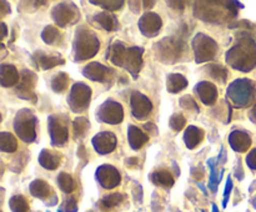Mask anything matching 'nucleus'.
<instances>
[{"label": "nucleus", "instance_id": "16", "mask_svg": "<svg viewBox=\"0 0 256 212\" xmlns=\"http://www.w3.org/2000/svg\"><path fill=\"white\" fill-rule=\"evenodd\" d=\"M112 74H114V71L110 67L105 66L100 62H90L82 69V75L89 80H92V81L109 82L112 81Z\"/></svg>", "mask_w": 256, "mask_h": 212}, {"label": "nucleus", "instance_id": "37", "mask_svg": "<svg viewBox=\"0 0 256 212\" xmlns=\"http://www.w3.org/2000/svg\"><path fill=\"white\" fill-rule=\"evenodd\" d=\"M90 126V122L86 117H76L72 122V132H74V136L80 137V136H84L85 134L88 132Z\"/></svg>", "mask_w": 256, "mask_h": 212}, {"label": "nucleus", "instance_id": "35", "mask_svg": "<svg viewBox=\"0 0 256 212\" xmlns=\"http://www.w3.org/2000/svg\"><path fill=\"white\" fill-rule=\"evenodd\" d=\"M9 206L12 212H28L29 211V204L22 195H15L10 199Z\"/></svg>", "mask_w": 256, "mask_h": 212}, {"label": "nucleus", "instance_id": "27", "mask_svg": "<svg viewBox=\"0 0 256 212\" xmlns=\"http://www.w3.org/2000/svg\"><path fill=\"white\" fill-rule=\"evenodd\" d=\"M188 80L182 74H170L166 79L168 91L172 94H178L186 89Z\"/></svg>", "mask_w": 256, "mask_h": 212}, {"label": "nucleus", "instance_id": "5", "mask_svg": "<svg viewBox=\"0 0 256 212\" xmlns=\"http://www.w3.org/2000/svg\"><path fill=\"white\" fill-rule=\"evenodd\" d=\"M184 36H168L155 44V54L158 60L165 64H174L179 61L185 51Z\"/></svg>", "mask_w": 256, "mask_h": 212}, {"label": "nucleus", "instance_id": "14", "mask_svg": "<svg viewBox=\"0 0 256 212\" xmlns=\"http://www.w3.org/2000/svg\"><path fill=\"white\" fill-rule=\"evenodd\" d=\"M130 104H132V116L138 120H142L148 117L152 110V104L149 97H146L144 94L139 91L132 92Z\"/></svg>", "mask_w": 256, "mask_h": 212}, {"label": "nucleus", "instance_id": "34", "mask_svg": "<svg viewBox=\"0 0 256 212\" xmlns=\"http://www.w3.org/2000/svg\"><path fill=\"white\" fill-rule=\"evenodd\" d=\"M58 184H59L60 190L62 192H65V194H70L75 189L74 179L69 174H66V172L59 174V176H58Z\"/></svg>", "mask_w": 256, "mask_h": 212}, {"label": "nucleus", "instance_id": "7", "mask_svg": "<svg viewBox=\"0 0 256 212\" xmlns=\"http://www.w3.org/2000/svg\"><path fill=\"white\" fill-rule=\"evenodd\" d=\"M14 130L25 142H32L36 137V117L28 109L20 110L14 120Z\"/></svg>", "mask_w": 256, "mask_h": 212}, {"label": "nucleus", "instance_id": "4", "mask_svg": "<svg viewBox=\"0 0 256 212\" xmlns=\"http://www.w3.org/2000/svg\"><path fill=\"white\" fill-rule=\"evenodd\" d=\"M100 49V41L95 32L86 27H79L75 32L74 40V60L84 61V60L94 57Z\"/></svg>", "mask_w": 256, "mask_h": 212}, {"label": "nucleus", "instance_id": "36", "mask_svg": "<svg viewBox=\"0 0 256 212\" xmlns=\"http://www.w3.org/2000/svg\"><path fill=\"white\" fill-rule=\"evenodd\" d=\"M206 71L212 79H215L216 81L224 84L228 79V70L225 67H222V65H209L206 67Z\"/></svg>", "mask_w": 256, "mask_h": 212}, {"label": "nucleus", "instance_id": "21", "mask_svg": "<svg viewBox=\"0 0 256 212\" xmlns=\"http://www.w3.org/2000/svg\"><path fill=\"white\" fill-rule=\"evenodd\" d=\"M229 144L232 149L236 152H246L252 146V137L249 134L240 130H235L230 134Z\"/></svg>", "mask_w": 256, "mask_h": 212}, {"label": "nucleus", "instance_id": "31", "mask_svg": "<svg viewBox=\"0 0 256 212\" xmlns=\"http://www.w3.org/2000/svg\"><path fill=\"white\" fill-rule=\"evenodd\" d=\"M0 149L2 152H14L18 149V142L15 136L10 132H2L0 134Z\"/></svg>", "mask_w": 256, "mask_h": 212}, {"label": "nucleus", "instance_id": "47", "mask_svg": "<svg viewBox=\"0 0 256 212\" xmlns=\"http://www.w3.org/2000/svg\"><path fill=\"white\" fill-rule=\"evenodd\" d=\"M138 162H139V160L136 159V157H130V159H126L125 160V164L128 165V166H138Z\"/></svg>", "mask_w": 256, "mask_h": 212}, {"label": "nucleus", "instance_id": "15", "mask_svg": "<svg viewBox=\"0 0 256 212\" xmlns=\"http://www.w3.org/2000/svg\"><path fill=\"white\" fill-rule=\"evenodd\" d=\"M96 180L104 189H114L122 182V176L112 165H102L96 170Z\"/></svg>", "mask_w": 256, "mask_h": 212}, {"label": "nucleus", "instance_id": "17", "mask_svg": "<svg viewBox=\"0 0 256 212\" xmlns=\"http://www.w3.org/2000/svg\"><path fill=\"white\" fill-rule=\"evenodd\" d=\"M162 17L155 12H146L139 20V29L146 37H154L162 30Z\"/></svg>", "mask_w": 256, "mask_h": 212}, {"label": "nucleus", "instance_id": "38", "mask_svg": "<svg viewBox=\"0 0 256 212\" xmlns=\"http://www.w3.org/2000/svg\"><path fill=\"white\" fill-rule=\"evenodd\" d=\"M122 200H124V196L122 194H112L105 196L104 199L100 201V205L104 210H110L112 207L118 206L119 204H122Z\"/></svg>", "mask_w": 256, "mask_h": 212}, {"label": "nucleus", "instance_id": "2", "mask_svg": "<svg viewBox=\"0 0 256 212\" xmlns=\"http://www.w3.org/2000/svg\"><path fill=\"white\" fill-rule=\"evenodd\" d=\"M228 65L235 70L249 72L256 66V42L249 35H242L226 52Z\"/></svg>", "mask_w": 256, "mask_h": 212}, {"label": "nucleus", "instance_id": "20", "mask_svg": "<svg viewBox=\"0 0 256 212\" xmlns=\"http://www.w3.org/2000/svg\"><path fill=\"white\" fill-rule=\"evenodd\" d=\"M195 92L198 94L199 99L202 100V104L208 105H214L218 99V89L214 84L209 81H202L196 85L195 87Z\"/></svg>", "mask_w": 256, "mask_h": 212}, {"label": "nucleus", "instance_id": "23", "mask_svg": "<svg viewBox=\"0 0 256 212\" xmlns=\"http://www.w3.org/2000/svg\"><path fill=\"white\" fill-rule=\"evenodd\" d=\"M62 162V154L52 150L44 149L39 155V164L46 170H56Z\"/></svg>", "mask_w": 256, "mask_h": 212}, {"label": "nucleus", "instance_id": "1", "mask_svg": "<svg viewBox=\"0 0 256 212\" xmlns=\"http://www.w3.org/2000/svg\"><path fill=\"white\" fill-rule=\"evenodd\" d=\"M239 7L242 4L238 1H198L194 14L204 21L224 24L236 16Z\"/></svg>", "mask_w": 256, "mask_h": 212}, {"label": "nucleus", "instance_id": "19", "mask_svg": "<svg viewBox=\"0 0 256 212\" xmlns=\"http://www.w3.org/2000/svg\"><path fill=\"white\" fill-rule=\"evenodd\" d=\"M32 62L39 69L48 70L58 65L65 64V60L59 54H45L44 51H36L32 55Z\"/></svg>", "mask_w": 256, "mask_h": 212}, {"label": "nucleus", "instance_id": "44", "mask_svg": "<svg viewBox=\"0 0 256 212\" xmlns=\"http://www.w3.org/2000/svg\"><path fill=\"white\" fill-rule=\"evenodd\" d=\"M65 211L66 212H76L78 211V205H76V200L74 197H70L69 200H66L65 202Z\"/></svg>", "mask_w": 256, "mask_h": 212}, {"label": "nucleus", "instance_id": "22", "mask_svg": "<svg viewBox=\"0 0 256 212\" xmlns=\"http://www.w3.org/2000/svg\"><path fill=\"white\" fill-rule=\"evenodd\" d=\"M20 74L14 65L2 64L0 66V84L2 87H12L19 84Z\"/></svg>", "mask_w": 256, "mask_h": 212}, {"label": "nucleus", "instance_id": "55", "mask_svg": "<svg viewBox=\"0 0 256 212\" xmlns=\"http://www.w3.org/2000/svg\"><path fill=\"white\" fill-rule=\"evenodd\" d=\"M89 212H92V211H89Z\"/></svg>", "mask_w": 256, "mask_h": 212}, {"label": "nucleus", "instance_id": "42", "mask_svg": "<svg viewBox=\"0 0 256 212\" xmlns=\"http://www.w3.org/2000/svg\"><path fill=\"white\" fill-rule=\"evenodd\" d=\"M232 177H228L226 180V185H225V191H224V201H222V207L228 206V202H229L230 199V194H232Z\"/></svg>", "mask_w": 256, "mask_h": 212}, {"label": "nucleus", "instance_id": "53", "mask_svg": "<svg viewBox=\"0 0 256 212\" xmlns=\"http://www.w3.org/2000/svg\"><path fill=\"white\" fill-rule=\"evenodd\" d=\"M252 205H254V207L256 209V197H254V199H252Z\"/></svg>", "mask_w": 256, "mask_h": 212}, {"label": "nucleus", "instance_id": "54", "mask_svg": "<svg viewBox=\"0 0 256 212\" xmlns=\"http://www.w3.org/2000/svg\"><path fill=\"white\" fill-rule=\"evenodd\" d=\"M58 212H62V210H60V209H59V210H58Z\"/></svg>", "mask_w": 256, "mask_h": 212}, {"label": "nucleus", "instance_id": "9", "mask_svg": "<svg viewBox=\"0 0 256 212\" xmlns=\"http://www.w3.org/2000/svg\"><path fill=\"white\" fill-rule=\"evenodd\" d=\"M92 100V89L84 82H76L74 86H72L70 95L68 97V104L72 112L85 111L88 109Z\"/></svg>", "mask_w": 256, "mask_h": 212}, {"label": "nucleus", "instance_id": "43", "mask_svg": "<svg viewBox=\"0 0 256 212\" xmlns=\"http://www.w3.org/2000/svg\"><path fill=\"white\" fill-rule=\"evenodd\" d=\"M246 164L250 169L256 171V149L252 150L250 154L246 156Z\"/></svg>", "mask_w": 256, "mask_h": 212}, {"label": "nucleus", "instance_id": "26", "mask_svg": "<svg viewBox=\"0 0 256 212\" xmlns=\"http://www.w3.org/2000/svg\"><path fill=\"white\" fill-rule=\"evenodd\" d=\"M29 190L32 196L42 200H46L48 197H50V194L52 192V187L44 180H35V181H32L30 184Z\"/></svg>", "mask_w": 256, "mask_h": 212}, {"label": "nucleus", "instance_id": "3", "mask_svg": "<svg viewBox=\"0 0 256 212\" xmlns=\"http://www.w3.org/2000/svg\"><path fill=\"white\" fill-rule=\"evenodd\" d=\"M142 54L144 49L139 46L126 47L124 42L116 41L109 47L108 59L114 65L126 69L134 79L142 67Z\"/></svg>", "mask_w": 256, "mask_h": 212}, {"label": "nucleus", "instance_id": "29", "mask_svg": "<svg viewBox=\"0 0 256 212\" xmlns=\"http://www.w3.org/2000/svg\"><path fill=\"white\" fill-rule=\"evenodd\" d=\"M150 180L155 185L162 187H172L175 182L172 172L168 171V170H159V171L152 172V176H150Z\"/></svg>", "mask_w": 256, "mask_h": 212}, {"label": "nucleus", "instance_id": "56", "mask_svg": "<svg viewBox=\"0 0 256 212\" xmlns=\"http://www.w3.org/2000/svg\"><path fill=\"white\" fill-rule=\"evenodd\" d=\"M202 212H204V211H202Z\"/></svg>", "mask_w": 256, "mask_h": 212}, {"label": "nucleus", "instance_id": "25", "mask_svg": "<svg viewBox=\"0 0 256 212\" xmlns=\"http://www.w3.org/2000/svg\"><path fill=\"white\" fill-rule=\"evenodd\" d=\"M205 132L202 129L194 126V125H190L186 130H185L184 134V141L189 149H195L199 144H202V140H204Z\"/></svg>", "mask_w": 256, "mask_h": 212}, {"label": "nucleus", "instance_id": "40", "mask_svg": "<svg viewBox=\"0 0 256 212\" xmlns=\"http://www.w3.org/2000/svg\"><path fill=\"white\" fill-rule=\"evenodd\" d=\"M185 124H186V120L182 116V114H174L169 120V125L174 131H182L184 129Z\"/></svg>", "mask_w": 256, "mask_h": 212}, {"label": "nucleus", "instance_id": "11", "mask_svg": "<svg viewBox=\"0 0 256 212\" xmlns=\"http://www.w3.org/2000/svg\"><path fill=\"white\" fill-rule=\"evenodd\" d=\"M98 120L110 125H118L124 120V110L122 104L108 100L98 110Z\"/></svg>", "mask_w": 256, "mask_h": 212}, {"label": "nucleus", "instance_id": "51", "mask_svg": "<svg viewBox=\"0 0 256 212\" xmlns=\"http://www.w3.org/2000/svg\"><path fill=\"white\" fill-rule=\"evenodd\" d=\"M142 4L146 5V6H145V7H152V5L155 4V1H142Z\"/></svg>", "mask_w": 256, "mask_h": 212}, {"label": "nucleus", "instance_id": "28", "mask_svg": "<svg viewBox=\"0 0 256 212\" xmlns=\"http://www.w3.org/2000/svg\"><path fill=\"white\" fill-rule=\"evenodd\" d=\"M95 21L102 27V29L108 30V31H114L119 27V22L115 15H112L110 12H100L96 14L94 17Z\"/></svg>", "mask_w": 256, "mask_h": 212}, {"label": "nucleus", "instance_id": "24", "mask_svg": "<svg viewBox=\"0 0 256 212\" xmlns=\"http://www.w3.org/2000/svg\"><path fill=\"white\" fill-rule=\"evenodd\" d=\"M128 141H129L132 150H139L149 141V136L139 127L130 125L129 129H128Z\"/></svg>", "mask_w": 256, "mask_h": 212}, {"label": "nucleus", "instance_id": "8", "mask_svg": "<svg viewBox=\"0 0 256 212\" xmlns=\"http://www.w3.org/2000/svg\"><path fill=\"white\" fill-rule=\"evenodd\" d=\"M192 49L195 54V61L198 64L210 61L218 52V44L214 39L205 34H196L192 39Z\"/></svg>", "mask_w": 256, "mask_h": 212}, {"label": "nucleus", "instance_id": "52", "mask_svg": "<svg viewBox=\"0 0 256 212\" xmlns=\"http://www.w3.org/2000/svg\"><path fill=\"white\" fill-rule=\"evenodd\" d=\"M212 212H219V209H218V206L215 204H212Z\"/></svg>", "mask_w": 256, "mask_h": 212}, {"label": "nucleus", "instance_id": "50", "mask_svg": "<svg viewBox=\"0 0 256 212\" xmlns=\"http://www.w3.org/2000/svg\"><path fill=\"white\" fill-rule=\"evenodd\" d=\"M2 39H5V37H6V32H8V30H6V25L4 24V22H2Z\"/></svg>", "mask_w": 256, "mask_h": 212}, {"label": "nucleus", "instance_id": "6", "mask_svg": "<svg viewBox=\"0 0 256 212\" xmlns=\"http://www.w3.org/2000/svg\"><path fill=\"white\" fill-rule=\"evenodd\" d=\"M226 95L235 107L249 106L256 95L254 82L249 79H236L228 87Z\"/></svg>", "mask_w": 256, "mask_h": 212}, {"label": "nucleus", "instance_id": "10", "mask_svg": "<svg viewBox=\"0 0 256 212\" xmlns=\"http://www.w3.org/2000/svg\"><path fill=\"white\" fill-rule=\"evenodd\" d=\"M52 16L55 24L60 27H66L75 24L80 19V11L74 4L62 2L52 10Z\"/></svg>", "mask_w": 256, "mask_h": 212}, {"label": "nucleus", "instance_id": "13", "mask_svg": "<svg viewBox=\"0 0 256 212\" xmlns=\"http://www.w3.org/2000/svg\"><path fill=\"white\" fill-rule=\"evenodd\" d=\"M48 124H49V135L52 146L64 145L69 139V131H68L66 125L58 116H49Z\"/></svg>", "mask_w": 256, "mask_h": 212}, {"label": "nucleus", "instance_id": "49", "mask_svg": "<svg viewBox=\"0 0 256 212\" xmlns=\"http://www.w3.org/2000/svg\"><path fill=\"white\" fill-rule=\"evenodd\" d=\"M249 116H250V120H252V122H256V104L252 106V109L250 110Z\"/></svg>", "mask_w": 256, "mask_h": 212}, {"label": "nucleus", "instance_id": "33", "mask_svg": "<svg viewBox=\"0 0 256 212\" xmlns=\"http://www.w3.org/2000/svg\"><path fill=\"white\" fill-rule=\"evenodd\" d=\"M69 86V76L65 72H59L52 80V89L55 92H64Z\"/></svg>", "mask_w": 256, "mask_h": 212}, {"label": "nucleus", "instance_id": "30", "mask_svg": "<svg viewBox=\"0 0 256 212\" xmlns=\"http://www.w3.org/2000/svg\"><path fill=\"white\" fill-rule=\"evenodd\" d=\"M208 165L210 167V179H209V189L212 192L218 191V186H219L220 181H222V176L224 174V170H222V172H218V164L215 159H210L208 161Z\"/></svg>", "mask_w": 256, "mask_h": 212}, {"label": "nucleus", "instance_id": "39", "mask_svg": "<svg viewBox=\"0 0 256 212\" xmlns=\"http://www.w3.org/2000/svg\"><path fill=\"white\" fill-rule=\"evenodd\" d=\"M92 4L100 5L104 9L110 10V11H115V10L122 9V5H124V1L122 0H112V1H105V0H100V1H95V0H92Z\"/></svg>", "mask_w": 256, "mask_h": 212}, {"label": "nucleus", "instance_id": "32", "mask_svg": "<svg viewBox=\"0 0 256 212\" xmlns=\"http://www.w3.org/2000/svg\"><path fill=\"white\" fill-rule=\"evenodd\" d=\"M42 39L44 40L45 44L48 45H54L58 44L62 39V34H60L59 29L55 26H46L42 32Z\"/></svg>", "mask_w": 256, "mask_h": 212}, {"label": "nucleus", "instance_id": "48", "mask_svg": "<svg viewBox=\"0 0 256 212\" xmlns=\"http://www.w3.org/2000/svg\"><path fill=\"white\" fill-rule=\"evenodd\" d=\"M0 5H2V6H0V9H2V16H4V15L6 14V12H10V7L8 6V2L2 1V2H0Z\"/></svg>", "mask_w": 256, "mask_h": 212}, {"label": "nucleus", "instance_id": "46", "mask_svg": "<svg viewBox=\"0 0 256 212\" xmlns=\"http://www.w3.org/2000/svg\"><path fill=\"white\" fill-rule=\"evenodd\" d=\"M144 129L146 130L148 132H150V136H152V135H156V126H155L152 122H146V124L144 125Z\"/></svg>", "mask_w": 256, "mask_h": 212}, {"label": "nucleus", "instance_id": "18", "mask_svg": "<svg viewBox=\"0 0 256 212\" xmlns=\"http://www.w3.org/2000/svg\"><path fill=\"white\" fill-rule=\"evenodd\" d=\"M92 146H94L95 151L100 155L110 154L116 147V137L112 132L102 131L99 132L96 136L92 139Z\"/></svg>", "mask_w": 256, "mask_h": 212}, {"label": "nucleus", "instance_id": "12", "mask_svg": "<svg viewBox=\"0 0 256 212\" xmlns=\"http://www.w3.org/2000/svg\"><path fill=\"white\" fill-rule=\"evenodd\" d=\"M36 74L30 70H22L20 72V81L16 85V94L19 97L29 101L36 102V96L34 94L35 85H36Z\"/></svg>", "mask_w": 256, "mask_h": 212}, {"label": "nucleus", "instance_id": "45", "mask_svg": "<svg viewBox=\"0 0 256 212\" xmlns=\"http://www.w3.org/2000/svg\"><path fill=\"white\" fill-rule=\"evenodd\" d=\"M192 174L194 176V179H202V176H204V170L200 169V166L194 167V169H192Z\"/></svg>", "mask_w": 256, "mask_h": 212}, {"label": "nucleus", "instance_id": "41", "mask_svg": "<svg viewBox=\"0 0 256 212\" xmlns=\"http://www.w3.org/2000/svg\"><path fill=\"white\" fill-rule=\"evenodd\" d=\"M180 105H182L184 109L189 110V111H195V112L200 111V109H199V106H198L196 101H195V100L192 99L190 95H185V96H182V99H180Z\"/></svg>", "mask_w": 256, "mask_h": 212}]
</instances>
